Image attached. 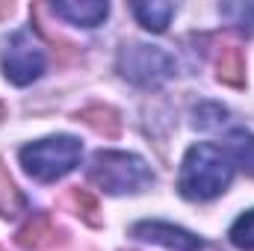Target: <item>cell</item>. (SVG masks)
Returning a JSON list of instances; mask_svg holds the SVG:
<instances>
[{
  "mask_svg": "<svg viewBox=\"0 0 254 251\" xmlns=\"http://www.w3.org/2000/svg\"><path fill=\"white\" fill-rule=\"evenodd\" d=\"M231 178H234L231 157L219 145L198 142L184 157V166L178 175V189L190 201H210L228 189Z\"/></svg>",
  "mask_w": 254,
  "mask_h": 251,
  "instance_id": "cell-1",
  "label": "cell"
},
{
  "mask_svg": "<svg viewBox=\"0 0 254 251\" xmlns=\"http://www.w3.org/2000/svg\"><path fill=\"white\" fill-rule=\"evenodd\" d=\"M80 157H83V145L74 136H51L21 148V166L39 184H54L65 178L68 172H74Z\"/></svg>",
  "mask_w": 254,
  "mask_h": 251,
  "instance_id": "cell-2",
  "label": "cell"
},
{
  "mask_svg": "<svg viewBox=\"0 0 254 251\" xmlns=\"http://www.w3.org/2000/svg\"><path fill=\"white\" fill-rule=\"evenodd\" d=\"M89 181L98 184L110 195H125V192H139V189L151 187L154 184V172L136 154L98 151L92 166H89Z\"/></svg>",
  "mask_w": 254,
  "mask_h": 251,
  "instance_id": "cell-3",
  "label": "cell"
},
{
  "mask_svg": "<svg viewBox=\"0 0 254 251\" xmlns=\"http://www.w3.org/2000/svg\"><path fill=\"white\" fill-rule=\"evenodd\" d=\"M119 71L136 86H160L175 74V60L157 45L130 42L119 51Z\"/></svg>",
  "mask_w": 254,
  "mask_h": 251,
  "instance_id": "cell-4",
  "label": "cell"
},
{
  "mask_svg": "<svg viewBox=\"0 0 254 251\" xmlns=\"http://www.w3.org/2000/svg\"><path fill=\"white\" fill-rule=\"evenodd\" d=\"M3 74L15 86H30L45 74V51L33 39V33L18 30L3 39Z\"/></svg>",
  "mask_w": 254,
  "mask_h": 251,
  "instance_id": "cell-5",
  "label": "cell"
},
{
  "mask_svg": "<svg viewBox=\"0 0 254 251\" xmlns=\"http://www.w3.org/2000/svg\"><path fill=\"white\" fill-rule=\"evenodd\" d=\"M136 240H145V243H154V246H163V249L172 251H198L201 249V240L184 231V228H175V225H166V222H139L133 225L130 231Z\"/></svg>",
  "mask_w": 254,
  "mask_h": 251,
  "instance_id": "cell-6",
  "label": "cell"
},
{
  "mask_svg": "<svg viewBox=\"0 0 254 251\" xmlns=\"http://www.w3.org/2000/svg\"><path fill=\"white\" fill-rule=\"evenodd\" d=\"M15 240H18L21 249L42 251V249H48V246H54V243L60 240V228L54 225V219H51L48 213H33V216L18 228Z\"/></svg>",
  "mask_w": 254,
  "mask_h": 251,
  "instance_id": "cell-7",
  "label": "cell"
},
{
  "mask_svg": "<svg viewBox=\"0 0 254 251\" xmlns=\"http://www.w3.org/2000/svg\"><path fill=\"white\" fill-rule=\"evenodd\" d=\"M51 12L65 18L68 24H77V27H98L107 18L110 6L101 0H57L51 6Z\"/></svg>",
  "mask_w": 254,
  "mask_h": 251,
  "instance_id": "cell-8",
  "label": "cell"
},
{
  "mask_svg": "<svg viewBox=\"0 0 254 251\" xmlns=\"http://www.w3.org/2000/svg\"><path fill=\"white\" fill-rule=\"evenodd\" d=\"M77 122H83L86 127H92V130H95L98 136H104V139H116L119 130H122L119 113H116L113 107H104V104H92V107L80 110V113H77Z\"/></svg>",
  "mask_w": 254,
  "mask_h": 251,
  "instance_id": "cell-9",
  "label": "cell"
},
{
  "mask_svg": "<svg viewBox=\"0 0 254 251\" xmlns=\"http://www.w3.org/2000/svg\"><path fill=\"white\" fill-rule=\"evenodd\" d=\"M216 77L228 86H237V89L246 83V60H243V51L237 45H225L216 54Z\"/></svg>",
  "mask_w": 254,
  "mask_h": 251,
  "instance_id": "cell-10",
  "label": "cell"
},
{
  "mask_svg": "<svg viewBox=\"0 0 254 251\" xmlns=\"http://www.w3.org/2000/svg\"><path fill=\"white\" fill-rule=\"evenodd\" d=\"M133 15L139 18V24L151 33H163L175 15V6L166 0H145V3H133Z\"/></svg>",
  "mask_w": 254,
  "mask_h": 251,
  "instance_id": "cell-11",
  "label": "cell"
},
{
  "mask_svg": "<svg viewBox=\"0 0 254 251\" xmlns=\"http://www.w3.org/2000/svg\"><path fill=\"white\" fill-rule=\"evenodd\" d=\"M24 210H27V198H24L21 189L15 187L12 175L6 172V166L0 160V216L3 219H12V216H18Z\"/></svg>",
  "mask_w": 254,
  "mask_h": 251,
  "instance_id": "cell-12",
  "label": "cell"
},
{
  "mask_svg": "<svg viewBox=\"0 0 254 251\" xmlns=\"http://www.w3.org/2000/svg\"><path fill=\"white\" fill-rule=\"evenodd\" d=\"M228 148H231L234 160L254 178V133H249V130H234L231 139H228Z\"/></svg>",
  "mask_w": 254,
  "mask_h": 251,
  "instance_id": "cell-13",
  "label": "cell"
},
{
  "mask_svg": "<svg viewBox=\"0 0 254 251\" xmlns=\"http://www.w3.org/2000/svg\"><path fill=\"white\" fill-rule=\"evenodd\" d=\"M231 243L237 246V249L243 251H254V210L249 213H243L234 225H231Z\"/></svg>",
  "mask_w": 254,
  "mask_h": 251,
  "instance_id": "cell-14",
  "label": "cell"
},
{
  "mask_svg": "<svg viewBox=\"0 0 254 251\" xmlns=\"http://www.w3.org/2000/svg\"><path fill=\"white\" fill-rule=\"evenodd\" d=\"M222 15L231 18V24H237L240 30L254 33V3H225Z\"/></svg>",
  "mask_w": 254,
  "mask_h": 251,
  "instance_id": "cell-15",
  "label": "cell"
},
{
  "mask_svg": "<svg viewBox=\"0 0 254 251\" xmlns=\"http://www.w3.org/2000/svg\"><path fill=\"white\" fill-rule=\"evenodd\" d=\"M68 201L74 204V210H77V216H83L89 225H101V219L95 216L98 213V201L86 192V189H71V195H68Z\"/></svg>",
  "mask_w": 254,
  "mask_h": 251,
  "instance_id": "cell-16",
  "label": "cell"
},
{
  "mask_svg": "<svg viewBox=\"0 0 254 251\" xmlns=\"http://www.w3.org/2000/svg\"><path fill=\"white\" fill-rule=\"evenodd\" d=\"M225 107H219V104H204V107H198L195 110V127H216L225 122Z\"/></svg>",
  "mask_w": 254,
  "mask_h": 251,
  "instance_id": "cell-17",
  "label": "cell"
},
{
  "mask_svg": "<svg viewBox=\"0 0 254 251\" xmlns=\"http://www.w3.org/2000/svg\"><path fill=\"white\" fill-rule=\"evenodd\" d=\"M6 12H12V3L9 6H0V15H6Z\"/></svg>",
  "mask_w": 254,
  "mask_h": 251,
  "instance_id": "cell-18",
  "label": "cell"
},
{
  "mask_svg": "<svg viewBox=\"0 0 254 251\" xmlns=\"http://www.w3.org/2000/svg\"><path fill=\"white\" fill-rule=\"evenodd\" d=\"M3 116H6V110H3V104H0V119H3Z\"/></svg>",
  "mask_w": 254,
  "mask_h": 251,
  "instance_id": "cell-19",
  "label": "cell"
}]
</instances>
